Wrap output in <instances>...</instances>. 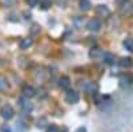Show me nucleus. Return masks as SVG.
<instances>
[{"mask_svg":"<svg viewBox=\"0 0 133 132\" xmlns=\"http://www.w3.org/2000/svg\"><path fill=\"white\" fill-rule=\"evenodd\" d=\"M0 114H2V117L3 119H5V120H11L14 117V115H15V111H14V108L11 107V105H3L2 107V109H0Z\"/></svg>","mask_w":133,"mask_h":132,"instance_id":"obj_1","label":"nucleus"},{"mask_svg":"<svg viewBox=\"0 0 133 132\" xmlns=\"http://www.w3.org/2000/svg\"><path fill=\"white\" fill-rule=\"evenodd\" d=\"M80 100V95L77 91H68L65 95V102L66 103H69V104H76V103H79Z\"/></svg>","mask_w":133,"mask_h":132,"instance_id":"obj_2","label":"nucleus"},{"mask_svg":"<svg viewBox=\"0 0 133 132\" xmlns=\"http://www.w3.org/2000/svg\"><path fill=\"white\" fill-rule=\"evenodd\" d=\"M101 26H103V23H101V20H100V19H91L87 23V28L89 31H92V32L98 31L100 28H101Z\"/></svg>","mask_w":133,"mask_h":132,"instance_id":"obj_3","label":"nucleus"},{"mask_svg":"<svg viewBox=\"0 0 133 132\" xmlns=\"http://www.w3.org/2000/svg\"><path fill=\"white\" fill-rule=\"evenodd\" d=\"M17 103H19L20 108L23 109L24 112H28V114H29V112L32 111V109H33V104H32V103H31L29 100H27V99H24V97H20Z\"/></svg>","mask_w":133,"mask_h":132,"instance_id":"obj_4","label":"nucleus"},{"mask_svg":"<svg viewBox=\"0 0 133 132\" xmlns=\"http://www.w3.org/2000/svg\"><path fill=\"white\" fill-rule=\"evenodd\" d=\"M132 83H133V76L129 75V73H125L120 78V87H123V88L130 85Z\"/></svg>","mask_w":133,"mask_h":132,"instance_id":"obj_5","label":"nucleus"},{"mask_svg":"<svg viewBox=\"0 0 133 132\" xmlns=\"http://www.w3.org/2000/svg\"><path fill=\"white\" fill-rule=\"evenodd\" d=\"M103 56V61L108 65H113L116 63V58H115V55L113 53H110V52H107V53H103L101 55Z\"/></svg>","mask_w":133,"mask_h":132,"instance_id":"obj_6","label":"nucleus"},{"mask_svg":"<svg viewBox=\"0 0 133 132\" xmlns=\"http://www.w3.org/2000/svg\"><path fill=\"white\" fill-rule=\"evenodd\" d=\"M23 93L27 99H31L33 96H36V90L32 85H24L23 87Z\"/></svg>","mask_w":133,"mask_h":132,"instance_id":"obj_7","label":"nucleus"},{"mask_svg":"<svg viewBox=\"0 0 133 132\" xmlns=\"http://www.w3.org/2000/svg\"><path fill=\"white\" fill-rule=\"evenodd\" d=\"M96 14L100 15V16H103V17H107V16H109L110 11H109V8H108L107 5H97V8H96Z\"/></svg>","mask_w":133,"mask_h":132,"instance_id":"obj_8","label":"nucleus"},{"mask_svg":"<svg viewBox=\"0 0 133 132\" xmlns=\"http://www.w3.org/2000/svg\"><path fill=\"white\" fill-rule=\"evenodd\" d=\"M32 44H33V40H32L31 37H24V39L20 40L19 47H20L21 49H28L29 47H32Z\"/></svg>","mask_w":133,"mask_h":132,"instance_id":"obj_9","label":"nucleus"},{"mask_svg":"<svg viewBox=\"0 0 133 132\" xmlns=\"http://www.w3.org/2000/svg\"><path fill=\"white\" fill-rule=\"evenodd\" d=\"M59 85L61 88H64V90H68V88L71 87V79L68 78V76H61L60 80H59Z\"/></svg>","mask_w":133,"mask_h":132,"instance_id":"obj_10","label":"nucleus"},{"mask_svg":"<svg viewBox=\"0 0 133 132\" xmlns=\"http://www.w3.org/2000/svg\"><path fill=\"white\" fill-rule=\"evenodd\" d=\"M101 55H103V49L100 47H95V48H92L89 51V58L91 59H96L98 56H101Z\"/></svg>","mask_w":133,"mask_h":132,"instance_id":"obj_11","label":"nucleus"},{"mask_svg":"<svg viewBox=\"0 0 133 132\" xmlns=\"http://www.w3.org/2000/svg\"><path fill=\"white\" fill-rule=\"evenodd\" d=\"M79 5H80V9H81V11H89L91 7H92L91 0H80Z\"/></svg>","mask_w":133,"mask_h":132,"instance_id":"obj_12","label":"nucleus"},{"mask_svg":"<svg viewBox=\"0 0 133 132\" xmlns=\"http://www.w3.org/2000/svg\"><path fill=\"white\" fill-rule=\"evenodd\" d=\"M37 5H40V8L41 9H49L51 7H52V0H39V4Z\"/></svg>","mask_w":133,"mask_h":132,"instance_id":"obj_13","label":"nucleus"},{"mask_svg":"<svg viewBox=\"0 0 133 132\" xmlns=\"http://www.w3.org/2000/svg\"><path fill=\"white\" fill-rule=\"evenodd\" d=\"M123 46H124V48H125V49H128V51L133 52V39H130V37L124 39V41H123Z\"/></svg>","mask_w":133,"mask_h":132,"instance_id":"obj_14","label":"nucleus"},{"mask_svg":"<svg viewBox=\"0 0 133 132\" xmlns=\"http://www.w3.org/2000/svg\"><path fill=\"white\" fill-rule=\"evenodd\" d=\"M8 87H9V84H8L7 78H4V76L0 75V91H7Z\"/></svg>","mask_w":133,"mask_h":132,"instance_id":"obj_15","label":"nucleus"},{"mask_svg":"<svg viewBox=\"0 0 133 132\" xmlns=\"http://www.w3.org/2000/svg\"><path fill=\"white\" fill-rule=\"evenodd\" d=\"M120 64H121V67H124V68H129V67H132L133 61H132L130 58H123L120 60Z\"/></svg>","mask_w":133,"mask_h":132,"instance_id":"obj_16","label":"nucleus"},{"mask_svg":"<svg viewBox=\"0 0 133 132\" xmlns=\"http://www.w3.org/2000/svg\"><path fill=\"white\" fill-rule=\"evenodd\" d=\"M73 23H75V26L76 27H83L84 26V17H81V16H77L75 20H73Z\"/></svg>","mask_w":133,"mask_h":132,"instance_id":"obj_17","label":"nucleus"},{"mask_svg":"<svg viewBox=\"0 0 133 132\" xmlns=\"http://www.w3.org/2000/svg\"><path fill=\"white\" fill-rule=\"evenodd\" d=\"M27 4H28L29 7H37L39 0H27Z\"/></svg>","mask_w":133,"mask_h":132,"instance_id":"obj_18","label":"nucleus"},{"mask_svg":"<svg viewBox=\"0 0 133 132\" xmlns=\"http://www.w3.org/2000/svg\"><path fill=\"white\" fill-rule=\"evenodd\" d=\"M36 95H39V97H45V96H47V92H45V90H44V88H40V90L36 92Z\"/></svg>","mask_w":133,"mask_h":132,"instance_id":"obj_19","label":"nucleus"},{"mask_svg":"<svg viewBox=\"0 0 133 132\" xmlns=\"http://www.w3.org/2000/svg\"><path fill=\"white\" fill-rule=\"evenodd\" d=\"M15 3V0H2V4L5 5V7H9V5H12Z\"/></svg>","mask_w":133,"mask_h":132,"instance_id":"obj_20","label":"nucleus"},{"mask_svg":"<svg viewBox=\"0 0 133 132\" xmlns=\"http://www.w3.org/2000/svg\"><path fill=\"white\" fill-rule=\"evenodd\" d=\"M31 32H32V35H36V34H39V32H40V28H39V26H37V24H35V26L32 27Z\"/></svg>","mask_w":133,"mask_h":132,"instance_id":"obj_21","label":"nucleus"},{"mask_svg":"<svg viewBox=\"0 0 133 132\" xmlns=\"http://www.w3.org/2000/svg\"><path fill=\"white\" fill-rule=\"evenodd\" d=\"M47 132H60V131H59V128L56 125H51V128H48Z\"/></svg>","mask_w":133,"mask_h":132,"instance_id":"obj_22","label":"nucleus"},{"mask_svg":"<svg viewBox=\"0 0 133 132\" xmlns=\"http://www.w3.org/2000/svg\"><path fill=\"white\" fill-rule=\"evenodd\" d=\"M44 123H47V122H45V119H41V122H40V120H39V122H37V127L43 128L44 125H45V124H44Z\"/></svg>","mask_w":133,"mask_h":132,"instance_id":"obj_23","label":"nucleus"},{"mask_svg":"<svg viewBox=\"0 0 133 132\" xmlns=\"http://www.w3.org/2000/svg\"><path fill=\"white\" fill-rule=\"evenodd\" d=\"M2 132H11V128H9L8 125H4L3 129H2Z\"/></svg>","mask_w":133,"mask_h":132,"instance_id":"obj_24","label":"nucleus"},{"mask_svg":"<svg viewBox=\"0 0 133 132\" xmlns=\"http://www.w3.org/2000/svg\"><path fill=\"white\" fill-rule=\"evenodd\" d=\"M75 132H87V129H85L84 127H79V128H77Z\"/></svg>","mask_w":133,"mask_h":132,"instance_id":"obj_25","label":"nucleus"},{"mask_svg":"<svg viewBox=\"0 0 133 132\" xmlns=\"http://www.w3.org/2000/svg\"><path fill=\"white\" fill-rule=\"evenodd\" d=\"M2 65H3V60H2V59H0V67H2Z\"/></svg>","mask_w":133,"mask_h":132,"instance_id":"obj_26","label":"nucleus"},{"mask_svg":"<svg viewBox=\"0 0 133 132\" xmlns=\"http://www.w3.org/2000/svg\"><path fill=\"white\" fill-rule=\"evenodd\" d=\"M118 2H120V3H123V2H124V0H118ZM125 2H127V0H125Z\"/></svg>","mask_w":133,"mask_h":132,"instance_id":"obj_27","label":"nucleus"},{"mask_svg":"<svg viewBox=\"0 0 133 132\" xmlns=\"http://www.w3.org/2000/svg\"><path fill=\"white\" fill-rule=\"evenodd\" d=\"M57 2H59V3H60V0H57Z\"/></svg>","mask_w":133,"mask_h":132,"instance_id":"obj_28","label":"nucleus"}]
</instances>
